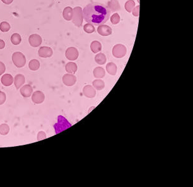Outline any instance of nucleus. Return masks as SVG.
<instances>
[{
  "mask_svg": "<svg viewBox=\"0 0 193 187\" xmlns=\"http://www.w3.org/2000/svg\"><path fill=\"white\" fill-rule=\"evenodd\" d=\"M111 11L104 4L91 3L88 4L83 10L84 20L94 25H101L108 21Z\"/></svg>",
  "mask_w": 193,
  "mask_h": 187,
  "instance_id": "nucleus-1",
  "label": "nucleus"
},
{
  "mask_svg": "<svg viewBox=\"0 0 193 187\" xmlns=\"http://www.w3.org/2000/svg\"><path fill=\"white\" fill-rule=\"evenodd\" d=\"M83 10L81 7L76 6L73 9V23L75 26L80 27L83 24Z\"/></svg>",
  "mask_w": 193,
  "mask_h": 187,
  "instance_id": "nucleus-2",
  "label": "nucleus"
},
{
  "mask_svg": "<svg viewBox=\"0 0 193 187\" xmlns=\"http://www.w3.org/2000/svg\"><path fill=\"white\" fill-rule=\"evenodd\" d=\"M12 61L15 66L18 68H23L26 64L25 56L20 52L13 53L12 55Z\"/></svg>",
  "mask_w": 193,
  "mask_h": 187,
  "instance_id": "nucleus-3",
  "label": "nucleus"
},
{
  "mask_svg": "<svg viewBox=\"0 0 193 187\" xmlns=\"http://www.w3.org/2000/svg\"><path fill=\"white\" fill-rule=\"evenodd\" d=\"M126 53L127 49L123 44H116L113 47L112 55L116 58H123L126 55Z\"/></svg>",
  "mask_w": 193,
  "mask_h": 187,
  "instance_id": "nucleus-4",
  "label": "nucleus"
},
{
  "mask_svg": "<svg viewBox=\"0 0 193 187\" xmlns=\"http://www.w3.org/2000/svg\"><path fill=\"white\" fill-rule=\"evenodd\" d=\"M79 52L77 49L73 47H69L65 52V56L69 61H75L78 59Z\"/></svg>",
  "mask_w": 193,
  "mask_h": 187,
  "instance_id": "nucleus-5",
  "label": "nucleus"
},
{
  "mask_svg": "<svg viewBox=\"0 0 193 187\" xmlns=\"http://www.w3.org/2000/svg\"><path fill=\"white\" fill-rule=\"evenodd\" d=\"M45 95L41 91H36L32 93V101L35 104H41L44 102Z\"/></svg>",
  "mask_w": 193,
  "mask_h": 187,
  "instance_id": "nucleus-6",
  "label": "nucleus"
},
{
  "mask_svg": "<svg viewBox=\"0 0 193 187\" xmlns=\"http://www.w3.org/2000/svg\"><path fill=\"white\" fill-rule=\"evenodd\" d=\"M63 82L67 86H72L76 82V77L73 74H66L63 77Z\"/></svg>",
  "mask_w": 193,
  "mask_h": 187,
  "instance_id": "nucleus-7",
  "label": "nucleus"
},
{
  "mask_svg": "<svg viewBox=\"0 0 193 187\" xmlns=\"http://www.w3.org/2000/svg\"><path fill=\"white\" fill-rule=\"evenodd\" d=\"M28 42L32 47H37L41 45L42 40L40 36L38 34H32L30 35L28 38Z\"/></svg>",
  "mask_w": 193,
  "mask_h": 187,
  "instance_id": "nucleus-8",
  "label": "nucleus"
},
{
  "mask_svg": "<svg viewBox=\"0 0 193 187\" xmlns=\"http://www.w3.org/2000/svg\"><path fill=\"white\" fill-rule=\"evenodd\" d=\"M39 55L42 58H47V57H51L53 54V49L49 47H41L39 49L38 52Z\"/></svg>",
  "mask_w": 193,
  "mask_h": 187,
  "instance_id": "nucleus-9",
  "label": "nucleus"
},
{
  "mask_svg": "<svg viewBox=\"0 0 193 187\" xmlns=\"http://www.w3.org/2000/svg\"><path fill=\"white\" fill-rule=\"evenodd\" d=\"M20 94L24 98H29L33 93V88L30 84L23 85L20 88Z\"/></svg>",
  "mask_w": 193,
  "mask_h": 187,
  "instance_id": "nucleus-10",
  "label": "nucleus"
},
{
  "mask_svg": "<svg viewBox=\"0 0 193 187\" xmlns=\"http://www.w3.org/2000/svg\"><path fill=\"white\" fill-rule=\"evenodd\" d=\"M83 94L86 97L93 98L96 95V90L93 87V86L87 85L83 89Z\"/></svg>",
  "mask_w": 193,
  "mask_h": 187,
  "instance_id": "nucleus-11",
  "label": "nucleus"
},
{
  "mask_svg": "<svg viewBox=\"0 0 193 187\" xmlns=\"http://www.w3.org/2000/svg\"><path fill=\"white\" fill-rule=\"evenodd\" d=\"M97 32L102 36H109L112 33V28L105 25H101L97 28Z\"/></svg>",
  "mask_w": 193,
  "mask_h": 187,
  "instance_id": "nucleus-12",
  "label": "nucleus"
},
{
  "mask_svg": "<svg viewBox=\"0 0 193 187\" xmlns=\"http://www.w3.org/2000/svg\"><path fill=\"white\" fill-rule=\"evenodd\" d=\"M25 82V78L23 74H18L15 76L14 78V84L17 90L20 89L22 86Z\"/></svg>",
  "mask_w": 193,
  "mask_h": 187,
  "instance_id": "nucleus-13",
  "label": "nucleus"
},
{
  "mask_svg": "<svg viewBox=\"0 0 193 187\" xmlns=\"http://www.w3.org/2000/svg\"><path fill=\"white\" fill-rule=\"evenodd\" d=\"M2 83L5 86H11L14 80L13 76L10 74H5L2 76L1 79Z\"/></svg>",
  "mask_w": 193,
  "mask_h": 187,
  "instance_id": "nucleus-14",
  "label": "nucleus"
},
{
  "mask_svg": "<svg viewBox=\"0 0 193 187\" xmlns=\"http://www.w3.org/2000/svg\"><path fill=\"white\" fill-rule=\"evenodd\" d=\"M73 15V9L71 8V7L68 6L64 9L63 12V15L64 20H66L67 21L72 20Z\"/></svg>",
  "mask_w": 193,
  "mask_h": 187,
  "instance_id": "nucleus-15",
  "label": "nucleus"
},
{
  "mask_svg": "<svg viewBox=\"0 0 193 187\" xmlns=\"http://www.w3.org/2000/svg\"><path fill=\"white\" fill-rule=\"evenodd\" d=\"M107 7L112 12L119 11L121 8L119 3L117 0H111L107 3Z\"/></svg>",
  "mask_w": 193,
  "mask_h": 187,
  "instance_id": "nucleus-16",
  "label": "nucleus"
},
{
  "mask_svg": "<svg viewBox=\"0 0 193 187\" xmlns=\"http://www.w3.org/2000/svg\"><path fill=\"white\" fill-rule=\"evenodd\" d=\"M65 69L66 72L69 74H75L78 69V66L76 64L73 62H69L67 63L65 66Z\"/></svg>",
  "mask_w": 193,
  "mask_h": 187,
  "instance_id": "nucleus-17",
  "label": "nucleus"
},
{
  "mask_svg": "<svg viewBox=\"0 0 193 187\" xmlns=\"http://www.w3.org/2000/svg\"><path fill=\"white\" fill-rule=\"evenodd\" d=\"M90 49H91V51H92L93 53L97 54V53L99 52L102 50L101 43L98 41H97V40L93 41L91 43Z\"/></svg>",
  "mask_w": 193,
  "mask_h": 187,
  "instance_id": "nucleus-18",
  "label": "nucleus"
},
{
  "mask_svg": "<svg viewBox=\"0 0 193 187\" xmlns=\"http://www.w3.org/2000/svg\"><path fill=\"white\" fill-rule=\"evenodd\" d=\"M117 68L115 64L113 62H109L106 65V71L110 75L114 76L117 73Z\"/></svg>",
  "mask_w": 193,
  "mask_h": 187,
  "instance_id": "nucleus-19",
  "label": "nucleus"
},
{
  "mask_svg": "<svg viewBox=\"0 0 193 187\" xmlns=\"http://www.w3.org/2000/svg\"><path fill=\"white\" fill-rule=\"evenodd\" d=\"M93 73H94V76L95 78L102 79L105 75V71L102 67H97L94 69Z\"/></svg>",
  "mask_w": 193,
  "mask_h": 187,
  "instance_id": "nucleus-20",
  "label": "nucleus"
},
{
  "mask_svg": "<svg viewBox=\"0 0 193 187\" xmlns=\"http://www.w3.org/2000/svg\"><path fill=\"white\" fill-rule=\"evenodd\" d=\"M92 86L97 90H102L105 87V83L101 79H97L93 81Z\"/></svg>",
  "mask_w": 193,
  "mask_h": 187,
  "instance_id": "nucleus-21",
  "label": "nucleus"
},
{
  "mask_svg": "<svg viewBox=\"0 0 193 187\" xmlns=\"http://www.w3.org/2000/svg\"><path fill=\"white\" fill-rule=\"evenodd\" d=\"M95 61L99 65H104L107 61L106 56L103 53H98L95 56Z\"/></svg>",
  "mask_w": 193,
  "mask_h": 187,
  "instance_id": "nucleus-22",
  "label": "nucleus"
},
{
  "mask_svg": "<svg viewBox=\"0 0 193 187\" xmlns=\"http://www.w3.org/2000/svg\"><path fill=\"white\" fill-rule=\"evenodd\" d=\"M28 68L33 71H37L40 68V62L37 59H32L28 63Z\"/></svg>",
  "mask_w": 193,
  "mask_h": 187,
  "instance_id": "nucleus-23",
  "label": "nucleus"
},
{
  "mask_svg": "<svg viewBox=\"0 0 193 187\" xmlns=\"http://www.w3.org/2000/svg\"><path fill=\"white\" fill-rule=\"evenodd\" d=\"M21 41V36L18 33H13L11 37V42L13 45H18Z\"/></svg>",
  "mask_w": 193,
  "mask_h": 187,
  "instance_id": "nucleus-24",
  "label": "nucleus"
},
{
  "mask_svg": "<svg viewBox=\"0 0 193 187\" xmlns=\"http://www.w3.org/2000/svg\"><path fill=\"white\" fill-rule=\"evenodd\" d=\"M134 7H135V2L133 1V0H128L127 2H126L124 5V8L129 13H131L132 10H133Z\"/></svg>",
  "mask_w": 193,
  "mask_h": 187,
  "instance_id": "nucleus-25",
  "label": "nucleus"
},
{
  "mask_svg": "<svg viewBox=\"0 0 193 187\" xmlns=\"http://www.w3.org/2000/svg\"><path fill=\"white\" fill-rule=\"evenodd\" d=\"M10 132V127L6 124H2L0 125V134L6 135Z\"/></svg>",
  "mask_w": 193,
  "mask_h": 187,
  "instance_id": "nucleus-26",
  "label": "nucleus"
},
{
  "mask_svg": "<svg viewBox=\"0 0 193 187\" xmlns=\"http://www.w3.org/2000/svg\"><path fill=\"white\" fill-rule=\"evenodd\" d=\"M83 29L87 33H92L95 32V27L91 24H85L83 27Z\"/></svg>",
  "mask_w": 193,
  "mask_h": 187,
  "instance_id": "nucleus-27",
  "label": "nucleus"
},
{
  "mask_svg": "<svg viewBox=\"0 0 193 187\" xmlns=\"http://www.w3.org/2000/svg\"><path fill=\"white\" fill-rule=\"evenodd\" d=\"M10 29V24L6 22V21H3L0 24V30L3 32H8Z\"/></svg>",
  "mask_w": 193,
  "mask_h": 187,
  "instance_id": "nucleus-28",
  "label": "nucleus"
},
{
  "mask_svg": "<svg viewBox=\"0 0 193 187\" xmlns=\"http://www.w3.org/2000/svg\"><path fill=\"white\" fill-rule=\"evenodd\" d=\"M111 23L114 25H116V24H119V21H120V16H119V14L117 13L113 14V15L111 16Z\"/></svg>",
  "mask_w": 193,
  "mask_h": 187,
  "instance_id": "nucleus-29",
  "label": "nucleus"
},
{
  "mask_svg": "<svg viewBox=\"0 0 193 187\" xmlns=\"http://www.w3.org/2000/svg\"><path fill=\"white\" fill-rule=\"evenodd\" d=\"M46 134L44 131H40L37 134V141H40L46 139Z\"/></svg>",
  "mask_w": 193,
  "mask_h": 187,
  "instance_id": "nucleus-30",
  "label": "nucleus"
},
{
  "mask_svg": "<svg viewBox=\"0 0 193 187\" xmlns=\"http://www.w3.org/2000/svg\"><path fill=\"white\" fill-rule=\"evenodd\" d=\"M6 94L4 92L0 91V105H3L6 101Z\"/></svg>",
  "mask_w": 193,
  "mask_h": 187,
  "instance_id": "nucleus-31",
  "label": "nucleus"
},
{
  "mask_svg": "<svg viewBox=\"0 0 193 187\" xmlns=\"http://www.w3.org/2000/svg\"><path fill=\"white\" fill-rule=\"evenodd\" d=\"M140 5L137 6H135L134 8H133V10H132V13L133 15L134 16V17H139V15H140Z\"/></svg>",
  "mask_w": 193,
  "mask_h": 187,
  "instance_id": "nucleus-32",
  "label": "nucleus"
},
{
  "mask_svg": "<svg viewBox=\"0 0 193 187\" xmlns=\"http://www.w3.org/2000/svg\"><path fill=\"white\" fill-rule=\"evenodd\" d=\"M6 71V67L3 62L0 61V76L3 75Z\"/></svg>",
  "mask_w": 193,
  "mask_h": 187,
  "instance_id": "nucleus-33",
  "label": "nucleus"
},
{
  "mask_svg": "<svg viewBox=\"0 0 193 187\" xmlns=\"http://www.w3.org/2000/svg\"><path fill=\"white\" fill-rule=\"evenodd\" d=\"M5 47V42L4 40L0 39V49H3Z\"/></svg>",
  "mask_w": 193,
  "mask_h": 187,
  "instance_id": "nucleus-34",
  "label": "nucleus"
},
{
  "mask_svg": "<svg viewBox=\"0 0 193 187\" xmlns=\"http://www.w3.org/2000/svg\"><path fill=\"white\" fill-rule=\"evenodd\" d=\"M2 2L4 3L5 4H6V5H10L11 4L13 0H2Z\"/></svg>",
  "mask_w": 193,
  "mask_h": 187,
  "instance_id": "nucleus-35",
  "label": "nucleus"
}]
</instances>
